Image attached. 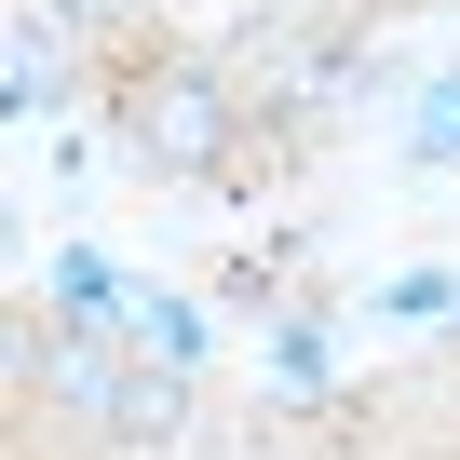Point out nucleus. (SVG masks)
Wrapping results in <instances>:
<instances>
[{"mask_svg":"<svg viewBox=\"0 0 460 460\" xmlns=\"http://www.w3.org/2000/svg\"><path fill=\"white\" fill-rule=\"evenodd\" d=\"M68 14H95V28H109V14H136V0H68Z\"/></svg>","mask_w":460,"mask_h":460,"instance_id":"7","label":"nucleus"},{"mask_svg":"<svg viewBox=\"0 0 460 460\" xmlns=\"http://www.w3.org/2000/svg\"><path fill=\"white\" fill-rule=\"evenodd\" d=\"M55 312H68V325H82V339H95V325H136V312H149V298H136V285H122V271H109V258H82V244H68V258H55Z\"/></svg>","mask_w":460,"mask_h":460,"instance_id":"2","label":"nucleus"},{"mask_svg":"<svg viewBox=\"0 0 460 460\" xmlns=\"http://www.w3.org/2000/svg\"><path fill=\"white\" fill-rule=\"evenodd\" d=\"M366 312H379V325H447V312H460V285H447V271H406V285H379Z\"/></svg>","mask_w":460,"mask_h":460,"instance_id":"5","label":"nucleus"},{"mask_svg":"<svg viewBox=\"0 0 460 460\" xmlns=\"http://www.w3.org/2000/svg\"><path fill=\"white\" fill-rule=\"evenodd\" d=\"M271 393H325V325H271Z\"/></svg>","mask_w":460,"mask_h":460,"instance_id":"6","label":"nucleus"},{"mask_svg":"<svg viewBox=\"0 0 460 460\" xmlns=\"http://www.w3.org/2000/svg\"><path fill=\"white\" fill-rule=\"evenodd\" d=\"M217 136H230V95L217 82H190V68H163V82H136V149L176 176V163H217Z\"/></svg>","mask_w":460,"mask_h":460,"instance_id":"1","label":"nucleus"},{"mask_svg":"<svg viewBox=\"0 0 460 460\" xmlns=\"http://www.w3.org/2000/svg\"><path fill=\"white\" fill-rule=\"evenodd\" d=\"M109 447H176V366H122V393H109Z\"/></svg>","mask_w":460,"mask_h":460,"instance_id":"3","label":"nucleus"},{"mask_svg":"<svg viewBox=\"0 0 460 460\" xmlns=\"http://www.w3.org/2000/svg\"><path fill=\"white\" fill-rule=\"evenodd\" d=\"M136 352L190 379V352H203V312H190V298H149V312H136Z\"/></svg>","mask_w":460,"mask_h":460,"instance_id":"4","label":"nucleus"}]
</instances>
